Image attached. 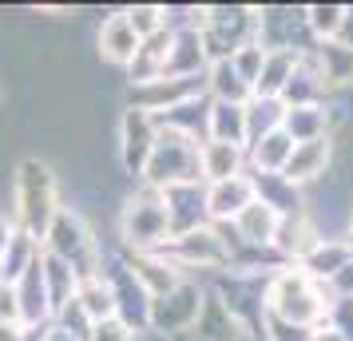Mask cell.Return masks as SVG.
<instances>
[{"mask_svg":"<svg viewBox=\"0 0 353 341\" xmlns=\"http://www.w3.org/2000/svg\"><path fill=\"white\" fill-rule=\"evenodd\" d=\"M60 207H64V198H60L56 167L48 159H40V155H24L12 167V191H8V218H12V227L40 242Z\"/></svg>","mask_w":353,"mask_h":341,"instance_id":"6da1fadb","label":"cell"},{"mask_svg":"<svg viewBox=\"0 0 353 341\" xmlns=\"http://www.w3.org/2000/svg\"><path fill=\"white\" fill-rule=\"evenodd\" d=\"M334 306V298L325 293L321 282L305 274L302 266H274L266 278V290H262V309L282 318L290 325H305V329H321L325 313Z\"/></svg>","mask_w":353,"mask_h":341,"instance_id":"7a4b0ae2","label":"cell"},{"mask_svg":"<svg viewBox=\"0 0 353 341\" xmlns=\"http://www.w3.org/2000/svg\"><path fill=\"white\" fill-rule=\"evenodd\" d=\"M40 250L68 262L76 282L103 274V242L96 238V230H92V223H88V214L80 207H68L64 203L56 211V218L48 223L44 238H40Z\"/></svg>","mask_w":353,"mask_h":341,"instance_id":"3957f363","label":"cell"},{"mask_svg":"<svg viewBox=\"0 0 353 341\" xmlns=\"http://www.w3.org/2000/svg\"><path fill=\"white\" fill-rule=\"evenodd\" d=\"M115 230H119V250L123 254H159V250H167L171 223H167L163 195L143 187V183H135V191H128L123 203H119Z\"/></svg>","mask_w":353,"mask_h":341,"instance_id":"277c9868","label":"cell"},{"mask_svg":"<svg viewBox=\"0 0 353 341\" xmlns=\"http://www.w3.org/2000/svg\"><path fill=\"white\" fill-rule=\"evenodd\" d=\"M139 183L151 187V191H167V187H183V183H203V175H199V143L187 139V135H179V131L159 127Z\"/></svg>","mask_w":353,"mask_h":341,"instance_id":"5b68a950","label":"cell"},{"mask_svg":"<svg viewBox=\"0 0 353 341\" xmlns=\"http://www.w3.org/2000/svg\"><path fill=\"white\" fill-rule=\"evenodd\" d=\"M199 36L210 60H230L239 48L258 44V8L242 4H203Z\"/></svg>","mask_w":353,"mask_h":341,"instance_id":"8992f818","label":"cell"},{"mask_svg":"<svg viewBox=\"0 0 353 341\" xmlns=\"http://www.w3.org/2000/svg\"><path fill=\"white\" fill-rule=\"evenodd\" d=\"M203 302H207V286L183 278L175 290L151 298V309H147V333L171 341V338H179V333L194 329L199 313H203Z\"/></svg>","mask_w":353,"mask_h":341,"instance_id":"52a82bcc","label":"cell"},{"mask_svg":"<svg viewBox=\"0 0 353 341\" xmlns=\"http://www.w3.org/2000/svg\"><path fill=\"white\" fill-rule=\"evenodd\" d=\"M163 254L183 274H191V270H219L223 274V270H230V238H226L223 227H199L187 230V234H175Z\"/></svg>","mask_w":353,"mask_h":341,"instance_id":"ba28073f","label":"cell"},{"mask_svg":"<svg viewBox=\"0 0 353 341\" xmlns=\"http://www.w3.org/2000/svg\"><path fill=\"white\" fill-rule=\"evenodd\" d=\"M103 278H108V290H112V302H115V318L135 329V333H147V309H151V293L135 282L131 274L123 250L108 254L103 250Z\"/></svg>","mask_w":353,"mask_h":341,"instance_id":"9c48e42d","label":"cell"},{"mask_svg":"<svg viewBox=\"0 0 353 341\" xmlns=\"http://www.w3.org/2000/svg\"><path fill=\"white\" fill-rule=\"evenodd\" d=\"M155 135H159L155 115L139 112V107H123L119 123H115V155H119L123 175H131L135 183L143 175V163L151 155V147H155Z\"/></svg>","mask_w":353,"mask_h":341,"instance_id":"30bf717a","label":"cell"},{"mask_svg":"<svg viewBox=\"0 0 353 341\" xmlns=\"http://www.w3.org/2000/svg\"><path fill=\"white\" fill-rule=\"evenodd\" d=\"M330 163H334V135L310 139V143H294L286 167H282V179L290 187L305 191V187H314V183H321L330 175Z\"/></svg>","mask_w":353,"mask_h":341,"instance_id":"8fae6325","label":"cell"},{"mask_svg":"<svg viewBox=\"0 0 353 341\" xmlns=\"http://www.w3.org/2000/svg\"><path fill=\"white\" fill-rule=\"evenodd\" d=\"M163 207H167V223H171V238L187 234V230L210 227L207 218V183H183V187H167L159 191Z\"/></svg>","mask_w":353,"mask_h":341,"instance_id":"7c38bea8","label":"cell"},{"mask_svg":"<svg viewBox=\"0 0 353 341\" xmlns=\"http://www.w3.org/2000/svg\"><path fill=\"white\" fill-rule=\"evenodd\" d=\"M207 68H210V56H207V48H203L199 28H179V32H171L167 64H163L159 80H203Z\"/></svg>","mask_w":353,"mask_h":341,"instance_id":"4fadbf2b","label":"cell"},{"mask_svg":"<svg viewBox=\"0 0 353 341\" xmlns=\"http://www.w3.org/2000/svg\"><path fill=\"white\" fill-rule=\"evenodd\" d=\"M278 223H282V214L278 211H270L266 203H250L246 211L230 223V262H234V254H239V246H246V250H270L274 246V234H278Z\"/></svg>","mask_w":353,"mask_h":341,"instance_id":"5bb4252c","label":"cell"},{"mask_svg":"<svg viewBox=\"0 0 353 341\" xmlns=\"http://www.w3.org/2000/svg\"><path fill=\"white\" fill-rule=\"evenodd\" d=\"M96 52H99L103 64L123 68V72H128V64L135 60V52H139V36H135V28L128 24V12H123V8H115V12H108V17L99 20Z\"/></svg>","mask_w":353,"mask_h":341,"instance_id":"9a60e30c","label":"cell"},{"mask_svg":"<svg viewBox=\"0 0 353 341\" xmlns=\"http://www.w3.org/2000/svg\"><path fill=\"white\" fill-rule=\"evenodd\" d=\"M250 203H254V183H250V175L207 183V218H210V227H230Z\"/></svg>","mask_w":353,"mask_h":341,"instance_id":"2e32d148","label":"cell"},{"mask_svg":"<svg viewBox=\"0 0 353 341\" xmlns=\"http://www.w3.org/2000/svg\"><path fill=\"white\" fill-rule=\"evenodd\" d=\"M321 242V227L310 218V211H298V214H286L278 223V234H274V254L286 262V266H298V262Z\"/></svg>","mask_w":353,"mask_h":341,"instance_id":"e0dca14e","label":"cell"},{"mask_svg":"<svg viewBox=\"0 0 353 341\" xmlns=\"http://www.w3.org/2000/svg\"><path fill=\"white\" fill-rule=\"evenodd\" d=\"M128 258V266H131V274H135V282L143 286L151 298H159V293H167V290H175L179 282H183V270H179L175 262L167 258V254H123Z\"/></svg>","mask_w":353,"mask_h":341,"instance_id":"ac0fdd59","label":"cell"},{"mask_svg":"<svg viewBox=\"0 0 353 341\" xmlns=\"http://www.w3.org/2000/svg\"><path fill=\"white\" fill-rule=\"evenodd\" d=\"M199 175H203V183H223L234 179V175H246V147L219 143V139L199 143Z\"/></svg>","mask_w":353,"mask_h":341,"instance_id":"d6986e66","label":"cell"},{"mask_svg":"<svg viewBox=\"0 0 353 341\" xmlns=\"http://www.w3.org/2000/svg\"><path fill=\"white\" fill-rule=\"evenodd\" d=\"M290 151H294V139H290L286 131L282 127L270 131V135H262V139H254V143L246 147V171L250 175H282Z\"/></svg>","mask_w":353,"mask_h":341,"instance_id":"ffe728a7","label":"cell"},{"mask_svg":"<svg viewBox=\"0 0 353 341\" xmlns=\"http://www.w3.org/2000/svg\"><path fill=\"white\" fill-rule=\"evenodd\" d=\"M298 60H302V52H294V48H274V52H266L262 72H258L254 92H250V96H254V99H278V96H282V87L290 83V76H294Z\"/></svg>","mask_w":353,"mask_h":341,"instance_id":"44dd1931","label":"cell"},{"mask_svg":"<svg viewBox=\"0 0 353 341\" xmlns=\"http://www.w3.org/2000/svg\"><path fill=\"white\" fill-rule=\"evenodd\" d=\"M350 262H353V254H350V246H345V238H321V242L314 246V250H310L298 266H302L314 282H321V286H325V282H330L341 266H350Z\"/></svg>","mask_w":353,"mask_h":341,"instance_id":"7402d4cb","label":"cell"},{"mask_svg":"<svg viewBox=\"0 0 353 341\" xmlns=\"http://www.w3.org/2000/svg\"><path fill=\"white\" fill-rule=\"evenodd\" d=\"M207 139L246 147V103H214V99H210Z\"/></svg>","mask_w":353,"mask_h":341,"instance_id":"603a6c76","label":"cell"},{"mask_svg":"<svg viewBox=\"0 0 353 341\" xmlns=\"http://www.w3.org/2000/svg\"><path fill=\"white\" fill-rule=\"evenodd\" d=\"M330 107L314 103V107H286L282 115V131H286L294 143H310V139H325L330 135Z\"/></svg>","mask_w":353,"mask_h":341,"instance_id":"cb8c5ba5","label":"cell"},{"mask_svg":"<svg viewBox=\"0 0 353 341\" xmlns=\"http://www.w3.org/2000/svg\"><path fill=\"white\" fill-rule=\"evenodd\" d=\"M40 242L28 238L24 230H12V238L4 246V254H0V286H12L24 270H32L36 262H40Z\"/></svg>","mask_w":353,"mask_h":341,"instance_id":"d4e9b609","label":"cell"},{"mask_svg":"<svg viewBox=\"0 0 353 341\" xmlns=\"http://www.w3.org/2000/svg\"><path fill=\"white\" fill-rule=\"evenodd\" d=\"M76 306L83 309V318H88L92 325L115 318V302H112V290H108V278L96 274V278L76 282Z\"/></svg>","mask_w":353,"mask_h":341,"instance_id":"484cf974","label":"cell"},{"mask_svg":"<svg viewBox=\"0 0 353 341\" xmlns=\"http://www.w3.org/2000/svg\"><path fill=\"white\" fill-rule=\"evenodd\" d=\"M40 270H44V290H48V302H52V313L72 302L76 298V274H72V266L60 258H52V254H40Z\"/></svg>","mask_w":353,"mask_h":341,"instance_id":"4316f807","label":"cell"},{"mask_svg":"<svg viewBox=\"0 0 353 341\" xmlns=\"http://www.w3.org/2000/svg\"><path fill=\"white\" fill-rule=\"evenodd\" d=\"M305 12V32L318 44H334L341 32V20H345V4H310Z\"/></svg>","mask_w":353,"mask_h":341,"instance_id":"83f0119b","label":"cell"},{"mask_svg":"<svg viewBox=\"0 0 353 341\" xmlns=\"http://www.w3.org/2000/svg\"><path fill=\"white\" fill-rule=\"evenodd\" d=\"M282 115H286V107H282L278 99H254L250 96V103H246V147L282 127Z\"/></svg>","mask_w":353,"mask_h":341,"instance_id":"f1b7e54d","label":"cell"},{"mask_svg":"<svg viewBox=\"0 0 353 341\" xmlns=\"http://www.w3.org/2000/svg\"><path fill=\"white\" fill-rule=\"evenodd\" d=\"M128 12V24L135 28L139 40H151V36L167 32V20H163V4H131L123 8Z\"/></svg>","mask_w":353,"mask_h":341,"instance_id":"f546056e","label":"cell"},{"mask_svg":"<svg viewBox=\"0 0 353 341\" xmlns=\"http://www.w3.org/2000/svg\"><path fill=\"white\" fill-rule=\"evenodd\" d=\"M262 60H266V48L262 44H246V48H239L234 56H230V68L239 72V80L254 92V80H258V72H262Z\"/></svg>","mask_w":353,"mask_h":341,"instance_id":"4dcf8cb0","label":"cell"},{"mask_svg":"<svg viewBox=\"0 0 353 341\" xmlns=\"http://www.w3.org/2000/svg\"><path fill=\"white\" fill-rule=\"evenodd\" d=\"M88 341H139V333H135V329H128L119 318H108V322H96V325H92Z\"/></svg>","mask_w":353,"mask_h":341,"instance_id":"1f68e13d","label":"cell"},{"mask_svg":"<svg viewBox=\"0 0 353 341\" xmlns=\"http://www.w3.org/2000/svg\"><path fill=\"white\" fill-rule=\"evenodd\" d=\"M0 341H36V333H28L17 318H0Z\"/></svg>","mask_w":353,"mask_h":341,"instance_id":"d6a6232c","label":"cell"},{"mask_svg":"<svg viewBox=\"0 0 353 341\" xmlns=\"http://www.w3.org/2000/svg\"><path fill=\"white\" fill-rule=\"evenodd\" d=\"M337 44L345 52H353V4H345V20H341V32H337Z\"/></svg>","mask_w":353,"mask_h":341,"instance_id":"836d02e7","label":"cell"},{"mask_svg":"<svg viewBox=\"0 0 353 341\" xmlns=\"http://www.w3.org/2000/svg\"><path fill=\"white\" fill-rule=\"evenodd\" d=\"M36 341H80V338H72V333H68V329H60V325H44V329H40V333H36Z\"/></svg>","mask_w":353,"mask_h":341,"instance_id":"e575fe53","label":"cell"},{"mask_svg":"<svg viewBox=\"0 0 353 341\" xmlns=\"http://www.w3.org/2000/svg\"><path fill=\"white\" fill-rule=\"evenodd\" d=\"M12 218H8V207H0V254H4V246H8V238H12Z\"/></svg>","mask_w":353,"mask_h":341,"instance_id":"d590c367","label":"cell"},{"mask_svg":"<svg viewBox=\"0 0 353 341\" xmlns=\"http://www.w3.org/2000/svg\"><path fill=\"white\" fill-rule=\"evenodd\" d=\"M345 246H350V254H353V214H350V227H345Z\"/></svg>","mask_w":353,"mask_h":341,"instance_id":"8d00e7d4","label":"cell"},{"mask_svg":"<svg viewBox=\"0 0 353 341\" xmlns=\"http://www.w3.org/2000/svg\"><path fill=\"white\" fill-rule=\"evenodd\" d=\"M0 107H4V87H0Z\"/></svg>","mask_w":353,"mask_h":341,"instance_id":"74e56055","label":"cell"}]
</instances>
